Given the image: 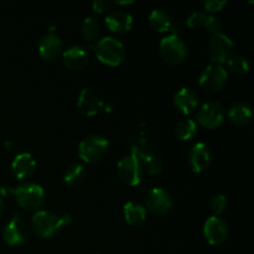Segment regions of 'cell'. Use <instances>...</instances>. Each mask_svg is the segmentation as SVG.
<instances>
[{
  "mask_svg": "<svg viewBox=\"0 0 254 254\" xmlns=\"http://www.w3.org/2000/svg\"><path fill=\"white\" fill-rule=\"evenodd\" d=\"M228 79V73L222 64H211L206 67L201 73L198 84L206 92H218L226 86Z\"/></svg>",
  "mask_w": 254,
  "mask_h": 254,
  "instance_id": "cell-6",
  "label": "cell"
},
{
  "mask_svg": "<svg viewBox=\"0 0 254 254\" xmlns=\"http://www.w3.org/2000/svg\"><path fill=\"white\" fill-rule=\"evenodd\" d=\"M124 218L130 226H141L146 220V210L143 205L135 201H129L123 207Z\"/></svg>",
  "mask_w": 254,
  "mask_h": 254,
  "instance_id": "cell-20",
  "label": "cell"
},
{
  "mask_svg": "<svg viewBox=\"0 0 254 254\" xmlns=\"http://www.w3.org/2000/svg\"><path fill=\"white\" fill-rule=\"evenodd\" d=\"M146 208L155 216H165L173 208V197L166 190L154 188L146 193Z\"/></svg>",
  "mask_w": 254,
  "mask_h": 254,
  "instance_id": "cell-11",
  "label": "cell"
},
{
  "mask_svg": "<svg viewBox=\"0 0 254 254\" xmlns=\"http://www.w3.org/2000/svg\"><path fill=\"white\" fill-rule=\"evenodd\" d=\"M112 6H113V2L108 1V0H96L92 2V7L98 14H104V12L109 11Z\"/></svg>",
  "mask_w": 254,
  "mask_h": 254,
  "instance_id": "cell-33",
  "label": "cell"
},
{
  "mask_svg": "<svg viewBox=\"0 0 254 254\" xmlns=\"http://www.w3.org/2000/svg\"><path fill=\"white\" fill-rule=\"evenodd\" d=\"M143 165L145 166L146 171H148V174H150V175H159L164 169L163 160L156 155L150 156L148 160L144 161Z\"/></svg>",
  "mask_w": 254,
  "mask_h": 254,
  "instance_id": "cell-29",
  "label": "cell"
},
{
  "mask_svg": "<svg viewBox=\"0 0 254 254\" xmlns=\"http://www.w3.org/2000/svg\"><path fill=\"white\" fill-rule=\"evenodd\" d=\"M189 164L193 173H203L212 164V153L203 143H197L192 146L189 154Z\"/></svg>",
  "mask_w": 254,
  "mask_h": 254,
  "instance_id": "cell-13",
  "label": "cell"
},
{
  "mask_svg": "<svg viewBox=\"0 0 254 254\" xmlns=\"http://www.w3.org/2000/svg\"><path fill=\"white\" fill-rule=\"evenodd\" d=\"M106 25L114 34H126L133 26V16L127 11H112L107 15Z\"/></svg>",
  "mask_w": 254,
  "mask_h": 254,
  "instance_id": "cell-19",
  "label": "cell"
},
{
  "mask_svg": "<svg viewBox=\"0 0 254 254\" xmlns=\"http://www.w3.org/2000/svg\"><path fill=\"white\" fill-rule=\"evenodd\" d=\"M233 42L227 35L216 34L212 35L210 45H208V57L215 64H222L232 56Z\"/></svg>",
  "mask_w": 254,
  "mask_h": 254,
  "instance_id": "cell-9",
  "label": "cell"
},
{
  "mask_svg": "<svg viewBox=\"0 0 254 254\" xmlns=\"http://www.w3.org/2000/svg\"><path fill=\"white\" fill-rule=\"evenodd\" d=\"M62 62L72 72H79L88 64V52L81 46H72L64 52Z\"/></svg>",
  "mask_w": 254,
  "mask_h": 254,
  "instance_id": "cell-15",
  "label": "cell"
},
{
  "mask_svg": "<svg viewBox=\"0 0 254 254\" xmlns=\"http://www.w3.org/2000/svg\"><path fill=\"white\" fill-rule=\"evenodd\" d=\"M10 193L14 196L17 205L29 212H37L45 203V191L37 184L27 183L10 189Z\"/></svg>",
  "mask_w": 254,
  "mask_h": 254,
  "instance_id": "cell-2",
  "label": "cell"
},
{
  "mask_svg": "<svg viewBox=\"0 0 254 254\" xmlns=\"http://www.w3.org/2000/svg\"><path fill=\"white\" fill-rule=\"evenodd\" d=\"M39 55L45 61H54L60 56L62 51V41L57 35L50 34L45 35L39 42Z\"/></svg>",
  "mask_w": 254,
  "mask_h": 254,
  "instance_id": "cell-17",
  "label": "cell"
},
{
  "mask_svg": "<svg viewBox=\"0 0 254 254\" xmlns=\"http://www.w3.org/2000/svg\"><path fill=\"white\" fill-rule=\"evenodd\" d=\"M149 25L153 30L158 32H166L170 30L171 26V19L166 11L161 9H154L153 11L149 14L148 17Z\"/></svg>",
  "mask_w": 254,
  "mask_h": 254,
  "instance_id": "cell-22",
  "label": "cell"
},
{
  "mask_svg": "<svg viewBox=\"0 0 254 254\" xmlns=\"http://www.w3.org/2000/svg\"><path fill=\"white\" fill-rule=\"evenodd\" d=\"M228 119L235 126H245L252 119V109L247 103L237 102L228 109Z\"/></svg>",
  "mask_w": 254,
  "mask_h": 254,
  "instance_id": "cell-21",
  "label": "cell"
},
{
  "mask_svg": "<svg viewBox=\"0 0 254 254\" xmlns=\"http://www.w3.org/2000/svg\"><path fill=\"white\" fill-rule=\"evenodd\" d=\"M11 146H12V144L9 143V141H6V143H5V148H7V150H11Z\"/></svg>",
  "mask_w": 254,
  "mask_h": 254,
  "instance_id": "cell-36",
  "label": "cell"
},
{
  "mask_svg": "<svg viewBox=\"0 0 254 254\" xmlns=\"http://www.w3.org/2000/svg\"><path fill=\"white\" fill-rule=\"evenodd\" d=\"M206 20H207V15L205 12L196 11L188 17L186 25L190 29H201V27H205Z\"/></svg>",
  "mask_w": 254,
  "mask_h": 254,
  "instance_id": "cell-30",
  "label": "cell"
},
{
  "mask_svg": "<svg viewBox=\"0 0 254 254\" xmlns=\"http://www.w3.org/2000/svg\"><path fill=\"white\" fill-rule=\"evenodd\" d=\"M230 233L228 223L220 216H211L203 225V236L212 246H220L226 242Z\"/></svg>",
  "mask_w": 254,
  "mask_h": 254,
  "instance_id": "cell-12",
  "label": "cell"
},
{
  "mask_svg": "<svg viewBox=\"0 0 254 254\" xmlns=\"http://www.w3.org/2000/svg\"><path fill=\"white\" fill-rule=\"evenodd\" d=\"M108 146L109 143L104 136L91 135L79 144L78 156L84 163L94 164L106 155Z\"/></svg>",
  "mask_w": 254,
  "mask_h": 254,
  "instance_id": "cell-4",
  "label": "cell"
},
{
  "mask_svg": "<svg viewBox=\"0 0 254 254\" xmlns=\"http://www.w3.org/2000/svg\"><path fill=\"white\" fill-rule=\"evenodd\" d=\"M160 55L165 62L170 64H183L188 57V46L180 36L169 35L160 42Z\"/></svg>",
  "mask_w": 254,
  "mask_h": 254,
  "instance_id": "cell-5",
  "label": "cell"
},
{
  "mask_svg": "<svg viewBox=\"0 0 254 254\" xmlns=\"http://www.w3.org/2000/svg\"><path fill=\"white\" fill-rule=\"evenodd\" d=\"M205 27L208 30V31L212 32L213 35H216V34H220L221 32L222 24H221L220 19L212 16V15H207V20H206Z\"/></svg>",
  "mask_w": 254,
  "mask_h": 254,
  "instance_id": "cell-31",
  "label": "cell"
},
{
  "mask_svg": "<svg viewBox=\"0 0 254 254\" xmlns=\"http://www.w3.org/2000/svg\"><path fill=\"white\" fill-rule=\"evenodd\" d=\"M131 155L136 156L139 160L141 161V164H144V161L148 160L150 156H153V146H151L150 141L148 138H144L140 136L138 139H134L133 144H131Z\"/></svg>",
  "mask_w": 254,
  "mask_h": 254,
  "instance_id": "cell-23",
  "label": "cell"
},
{
  "mask_svg": "<svg viewBox=\"0 0 254 254\" xmlns=\"http://www.w3.org/2000/svg\"><path fill=\"white\" fill-rule=\"evenodd\" d=\"M211 211H212L213 216H220L222 215L226 211V207H227V197L222 193H218V195H215L212 198H211L210 202Z\"/></svg>",
  "mask_w": 254,
  "mask_h": 254,
  "instance_id": "cell-28",
  "label": "cell"
},
{
  "mask_svg": "<svg viewBox=\"0 0 254 254\" xmlns=\"http://www.w3.org/2000/svg\"><path fill=\"white\" fill-rule=\"evenodd\" d=\"M82 36L87 40V41H93L94 39H97L101 32V26H99V22L97 21L94 17H86L82 22Z\"/></svg>",
  "mask_w": 254,
  "mask_h": 254,
  "instance_id": "cell-26",
  "label": "cell"
},
{
  "mask_svg": "<svg viewBox=\"0 0 254 254\" xmlns=\"http://www.w3.org/2000/svg\"><path fill=\"white\" fill-rule=\"evenodd\" d=\"M92 254H98V253H92Z\"/></svg>",
  "mask_w": 254,
  "mask_h": 254,
  "instance_id": "cell-37",
  "label": "cell"
},
{
  "mask_svg": "<svg viewBox=\"0 0 254 254\" xmlns=\"http://www.w3.org/2000/svg\"><path fill=\"white\" fill-rule=\"evenodd\" d=\"M226 6L225 0H206L203 1V7L208 12H218Z\"/></svg>",
  "mask_w": 254,
  "mask_h": 254,
  "instance_id": "cell-32",
  "label": "cell"
},
{
  "mask_svg": "<svg viewBox=\"0 0 254 254\" xmlns=\"http://www.w3.org/2000/svg\"><path fill=\"white\" fill-rule=\"evenodd\" d=\"M35 168H36V161L34 156L29 153H20L14 158L11 163L12 175L17 180H24V179L30 178L34 174Z\"/></svg>",
  "mask_w": 254,
  "mask_h": 254,
  "instance_id": "cell-18",
  "label": "cell"
},
{
  "mask_svg": "<svg viewBox=\"0 0 254 254\" xmlns=\"http://www.w3.org/2000/svg\"><path fill=\"white\" fill-rule=\"evenodd\" d=\"M117 5H124V6H127V5H133L134 1H116Z\"/></svg>",
  "mask_w": 254,
  "mask_h": 254,
  "instance_id": "cell-34",
  "label": "cell"
},
{
  "mask_svg": "<svg viewBox=\"0 0 254 254\" xmlns=\"http://www.w3.org/2000/svg\"><path fill=\"white\" fill-rule=\"evenodd\" d=\"M94 52L102 64L111 67L119 66L126 59L124 45L112 36H106L99 40L94 46Z\"/></svg>",
  "mask_w": 254,
  "mask_h": 254,
  "instance_id": "cell-3",
  "label": "cell"
},
{
  "mask_svg": "<svg viewBox=\"0 0 254 254\" xmlns=\"http://www.w3.org/2000/svg\"><path fill=\"white\" fill-rule=\"evenodd\" d=\"M103 102L96 92L89 88L82 89L77 101V107L84 117H94L103 109Z\"/></svg>",
  "mask_w": 254,
  "mask_h": 254,
  "instance_id": "cell-14",
  "label": "cell"
},
{
  "mask_svg": "<svg viewBox=\"0 0 254 254\" xmlns=\"http://www.w3.org/2000/svg\"><path fill=\"white\" fill-rule=\"evenodd\" d=\"M86 171L81 164H71L64 174V181L69 188H76L83 181Z\"/></svg>",
  "mask_w": 254,
  "mask_h": 254,
  "instance_id": "cell-24",
  "label": "cell"
},
{
  "mask_svg": "<svg viewBox=\"0 0 254 254\" xmlns=\"http://www.w3.org/2000/svg\"><path fill=\"white\" fill-rule=\"evenodd\" d=\"M174 104L180 113L189 116L197 109L200 104V97L193 89L181 88L174 97Z\"/></svg>",
  "mask_w": 254,
  "mask_h": 254,
  "instance_id": "cell-16",
  "label": "cell"
},
{
  "mask_svg": "<svg viewBox=\"0 0 254 254\" xmlns=\"http://www.w3.org/2000/svg\"><path fill=\"white\" fill-rule=\"evenodd\" d=\"M72 221L69 215L59 216L50 211H37L31 218V230L41 238H52Z\"/></svg>",
  "mask_w": 254,
  "mask_h": 254,
  "instance_id": "cell-1",
  "label": "cell"
},
{
  "mask_svg": "<svg viewBox=\"0 0 254 254\" xmlns=\"http://www.w3.org/2000/svg\"><path fill=\"white\" fill-rule=\"evenodd\" d=\"M119 179L129 186H138L143 180V164L136 156H124L118 163Z\"/></svg>",
  "mask_w": 254,
  "mask_h": 254,
  "instance_id": "cell-7",
  "label": "cell"
},
{
  "mask_svg": "<svg viewBox=\"0 0 254 254\" xmlns=\"http://www.w3.org/2000/svg\"><path fill=\"white\" fill-rule=\"evenodd\" d=\"M175 134L180 140H190L197 134V123L191 118L183 119L176 126Z\"/></svg>",
  "mask_w": 254,
  "mask_h": 254,
  "instance_id": "cell-25",
  "label": "cell"
},
{
  "mask_svg": "<svg viewBox=\"0 0 254 254\" xmlns=\"http://www.w3.org/2000/svg\"><path fill=\"white\" fill-rule=\"evenodd\" d=\"M196 119L203 128L216 129L223 123L225 111H223V107L217 102H207L198 108Z\"/></svg>",
  "mask_w": 254,
  "mask_h": 254,
  "instance_id": "cell-10",
  "label": "cell"
},
{
  "mask_svg": "<svg viewBox=\"0 0 254 254\" xmlns=\"http://www.w3.org/2000/svg\"><path fill=\"white\" fill-rule=\"evenodd\" d=\"M30 227L19 215H15L2 231V238L10 247L21 246L29 240Z\"/></svg>",
  "mask_w": 254,
  "mask_h": 254,
  "instance_id": "cell-8",
  "label": "cell"
},
{
  "mask_svg": "<svg viewBox=\"0 0 254 254\" xmlns=\"http://www.w3.org/2000/svg\"><path fill=\"white\" fill-rule=\"evenodd\" d=\"M228 68L235 74H245L250 71V62L243 56H231L227 60Z\"/></svg>",
  "mask_w": 254,
  "mask_h": 254,
  "instance_id": "cell-27",
  "label": "cell"
},
{
  "mask_svg": "<svg viewBox=\"0 0 254 254\" xmlns=\"http://www.w3.org/2000/svg\"><path fill=\"white\" fill-rule=\"evenodd\" d=\"M2 212H4V202H2V200L0 198V216L2 215Z\"/></svg>",
  "mask_w": 254,
  "mask_h": 254,
  "instance_id": "cell-35",
  "label": "cell"
}]
</instances>
